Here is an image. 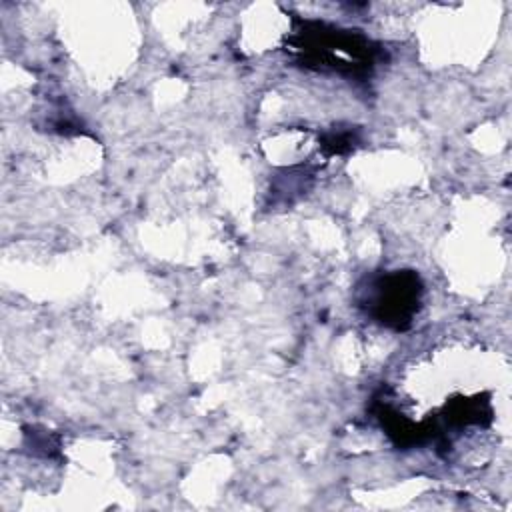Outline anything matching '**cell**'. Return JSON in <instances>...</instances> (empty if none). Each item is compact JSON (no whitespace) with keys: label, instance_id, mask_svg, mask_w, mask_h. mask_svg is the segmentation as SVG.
<instances>
[{"label":"cell","instance_id":"6da1fadb","mask_svg":"<svg viewBox=\"0 0 512 512\" xmlns=\"http://www.w3.org/2000/svg\"><path fill=\"white\" fill-rule=\"evenodd\" d=\"M296 48L304 52L302 58L306 66L316 68H332L342 74L358 76L362 74L354 64L346 62L342 54L352 56L358 64L372 70V62L376 56V48H372L370 40L364 36L352 32V30H340L324 24H302V30L296 38Z\"/></svg>","mask_w":512,"mask_h":512},{"label":"cell","instance_id":"7a4b0ae2","mask_svg":"<svg viewBox=\"0 0 512 512\" xmlns=\"http://www.w3.org/2000/svg\"><path fill=\"white\" fill-rule=\"evenodd\" d=\"M422 280L414 270H394L372 278L362 306L386 328L406 330L422 302Z\"/></svg>","mask_w":512,"mask_h":512},{"label":"cell","instance_id":"3957f363","mask_svg":"<svg viewBox=\"0 0 512 512\" xmlns=\"http://www.w3.org/2000/svg\"><path fill=\"white\" fill-rule=\"evenodd\" d=\"M352 142H354V134L350 132H330L328 136H324L322 140V148L326 150L328 156L332 154H342L346 150L352 148Z\"/></svg>","mask_w":512,"mask_h":512}]
</instances>
